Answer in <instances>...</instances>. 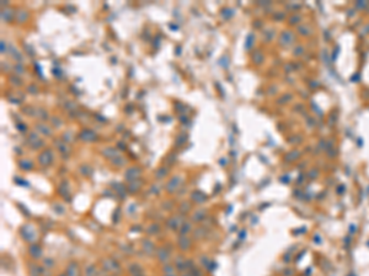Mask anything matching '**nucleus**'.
<instances>
[{
  "label": "nucleus",
  "mask_w": 369,
  "mask_h": 276,
  "mask_svg": "<svg viewBox=\"0 0 369 276\" xmlns=\"http://www.w3.org/2000/svg\"><path fill=\"white\" fill-rule=\"evenodd\" d=\"M29 253L33 259H39L42 257V248L38 244H31L29 248Z\"/></svg>",
  "instance_id": "nucleus-6"
},
{
  "label": "nucleus",
  "mask_w": 369,
  "mask_h": 276,
  "mask_svg": "<svg viewBox=\"0 0 369 276\" xmlns=\"http://www.w3.org/2000/svg\"><path fill=\"white\" fill-rule=\"evenodd\" d=\"M192 230V225L190 222H184V223H182V226H181V228H180V234L181 236H186L190 231Z\"/></svg>",
  "instance_id": "nucleus-16"
},
{
  "label": "nucleus",
  "mask_w": 369,
  "mask_h": 276,
  "mask_svg": "<svg viewBox=\"0 0 369 276\" xmlns=\"http://www.w3.org/2000/svg\"><path fill=\"white\" fill-rule=\"evenodd\" d=\"M43 272V269H41L38 265H30V274L31 276H41Z\"/></svg>",
  "instance_id": "nucleus-17"
},
{
  "label": "nucleus",
  "mask_w": 369,
  "mask_h": 276,
  "mask_svg": "<svg viewBox=\"0 0 369 276\" xmlns=\"http://www.w3.org/2000/svg\"><path fill=\"white\" fill-rule=\"evenodd\" d=\"M140 173H142V171H140L138 167H130V168H128V169L126 171L124 177H126V179L130 183V182H133V180H137V179L139 178Z\"/></svg>",
  "instance_id": "nucleus-3"
},
{
  "label": "nucleus",
  "mask_w": 369,
  "mask_h": 276,
  "mask_svg": "<svg viewBox=\"0 0 369 276\" xmlns=\"http://www.w3.org/2000/svg\"><path fill=\"white\" fill-rule=\"evenodd\" d=\"M180 182H181V177H178V176H175V177H172L169 182H167V184H166V190H167V193H175L177 189H178V185H180Z\"/></svg>",
  "instance_id": "nucleus-4"
},
{
  "label": "nucleus",
  "mask_w": 369,
  "mask_h": 276,
  "mask_svg": "<svg viewBox=\"0 0 369 276\" xmlns=\"http://www.w3.org/2000/svg\"><path fill=\"white\" fill-rule=\"evenodd\" d=\"M59 276H67V274H62V275H59Z\"/></svg>",
  "instance_id": "nucleus-26"
},
{
  "label": "nucleus",
  "mask_w": 369,
  "mask_h": 276,
  "mask_svg": "<svg viewBox=\"0 0 369 276\" xmlns=\"http://www.w3.org/2000/svg\"><path fill=\"white\" fill-rule=\"evenodd\" d=\"M164 271H165V274L166 275H171L174 272V266H171V265H166L165 268H164Z\"/></svg>",
  "instance_id": "nucleus-25"
},
{
  "label": "nucleus",
  "mask_w": 369,
  "mask_h": 276,
  "mask_svg": "<svg viewBox=\"0 0 369 276\" xmlns=\"http://www.w3.org/2000/svg\"><path fill=\"white\" fill-rule=\"evenodd\" d=\"M19 166H20V168L23 169V171H31V169L33 168L32 161H30V160H27V159L21 160V161L19 162Z\"/></svg>",
  "instance_id": "nucleus-13"
},
{
  "label": "nucleus",
  "mask_w": 369,
  "mask_h": 276,
  "mask_svg": "<svg viewBox=\"0 0 369 276\" xmlns=\"http://www.w3.org/2000/svg\"><path fill=\"white\" fill-rule=\"evenodd\" d=\"M43 265H44V268H47V269H52L54 266V260L52 259V258H44L43 259Z\"/></svg>",
  "instance_id": "nucleus-19"
},
{
  "label": "nucleus",
  "mask_w": 369,
  "mask_h": 276,
  "mask_svg": "<svg viewBox=\"0 0 369 276\" xmlns=\"http://www.w3.org/2000/svg\"><path fill=\"white\" fill-rule=\"evenodd\" d=\"M67 276H80V269H79V265L76 263H70L67 268Z\"/></svg>",
  "instance_id": "nucleus-7"
},
{
  "label": "nucleus",
  "mask_w": 369,
  "mask_h": 276,
  "mask_svg": "<svg viewBox=\"0 0 369 276\" xmlns=\"http://www.w3.org/2000/svg\"><path fill=\"white\" fill-rule=\"evenodd\" d=\"M190 210H191V204H190V203H183V204L180 205V211H181L182 214L188 212Z\"/></svg>",
  "instance_id": "nucleus-20"
},
{
  "label": "nucleus",
  "mask_w": 369,
  "mask_h": 276,
  "mask_svg": "<svg viewBox=\"0 0 369 276\" xmlns=\"http://www.w3.org/2000/svg\"><path fill=\"white\" fill-rule=\"evenodd\" d=\"M112 162H113L116 166H118V167L122 166V165H124V160L122 159V157H116V159H113Z\"/></svg>",
  "instance_id": "nucleus-24"
},
{
  "label": "nucleus",
  "mask_w": 369,
  "mask_h": 276,
  "mask_svg": "<svg viewBox=\"0 0 369 276\" xmlns=\"http://www.w3.org/2000/svg\"><path fill=\"white\" fill-rule=\"evenodd\" d=\"M95 274H96V269L94 265H89L85 269V276H94Z\"/></svg>",
  "instance_id": "nucleus-21"
},
{
  "label": "nucleus",
  "mask_w": 369,
  "mask_h": 276,
  "mask_svg": "<svg viewBox=\"0 0 369 276\" xmlns=\"http://www.w3.org/2000/svg\"><path fill=\"white\" fill-rule=\"evenodd\" d=\"M191 200L197 203V204H201V203H204L207 200V195L200 190H194L192 194H191Z\"/></svg>",
  "instance_id": "nucleus-5"
},
{
  "label": "nucleus",
  "mask_w": 369,
  "mask_h": 276,
  "mask_svg": "<svg viewBox=\"0 0 369 276\" xmlns=\"http://www.w3.org/2000/svg\"><path fill=\"white\" fill-rule=\"evenodd\" d=\"M157 258H159L160 261L166 263L170 259V252L167 251L166 248H160L159 251H157Z\"/></svg>",
  "instance_id": "nucleus-11"
},
{
  "label": "nucleus",
  "mask_w": 369,
  "mask_h": 276,
  "mask_svg": "<svg viewBox=\"0 0 369 276\" xmlns=\"http://www.w3.org/2000/svg\"><path fill=\"white\" fill-rule=\"evenodd\" d=\"M167 173H169V168L167 167H161V168H159L156 171L155 178L156 179H163V178H165L167 176Z\"/></svg>",
  "instance_id": "nucleus-15"
},
{
  "label": "nucleus",
  "mask_w": 369,
  "mask_h": 276,
  "mask_svg": "<svg viewBox=\"0 0 369 276\" xmlns=\"http://www.w3.org/2000/svg\"><path fill=\"white\" fill-rule=\"evenodd\" d=\"M204 216H206V210L200 209V210H197V211L192 215V220L194 222H200V221H202L204 218Z\"/></svg>",
  "instance_id": "nucleus-14"
},
{
  "label": "nucleus",
  "mask_w": 369,
  "mask_h": 276,
  "mask_svg": "<svg viewBox=\"0 0 369 276\" xmlns=\"http://www.w3.org/2000/svg\"><path fill=\"white\" fill-rule=\"evenodd\" d=\"M103 155L106 156V157H108V159H113L114 156H117V152L114 151V149H111V147H108L106 151H103Z\"/></svg>",
  "instance_id": "nucleus-22"
},
{
  "label": "nucleus",
  "mask_w": 369,
  "mask_h": 276,
  "mask_svg": "<svg viewBox=\"0 0 369 276\" xmlns=\"http://www.w3.org/2000/svg\"><path fill=\"white\" fill-rule=\"evenodd\" d=\"M140 185H142V182L139 180V179H137V180H133V182H130L129 183V185H128V190H129V193H137L139 189H140Z\"/></svg>",
  "instance_id": "nucleus-12"
},
{
  "label": "nucleus",
  "mask_w": 369,
  "mask_h": 276,
  "mask_svg": "<svg viewBox=\"0 0 369 276\" xmlns=\"http://www.w3.org/2000/svg\"><path fill=\"white\" fill-rule=\"evenodd\" d=\"M153 243H150L149 241H144V245H143V248L145 249V251L148 252V253H151L153 252Z\"/></svg>",
  "instance_id": "nucleus-23"
},
{
  "label": "nucleus",
  "mask_w": 369,
  "mask_h": 276,
  "mask_svg": "<svg viewBox=\"0 0 369 276\" xmlns=\"http://www.w3.org/2000/svg\"><path fill=\"white\" fill-rule=\"evenodd\" d=\"M81 138H83V140H85V141H92V140H95V134L94 133H91V131H84L83 133V135H81Z\"/></svg>",
  "instance_id": "nucleus-18"
},
{
  "label": "nucleus",
  "mask_w": 369,
  "mask_h": 276,
  "mask_svg": "<svg viewBox=\"0 0 369 276\" xmlns=\"http://www.w3.org/2000/svg\"><path fill=\"white\" fill-rule=\"evenodd\" d=\"M21 234H22V238L27 242H35L37 236H36V232H35V228L30 225H25L22 226L21 228Z\"/></svg>",
  "instance_id": "nucleus-1"
},
{
  "label": "nucleus",
  "mask_w": 369,
  "mask_h": 276,
  "mask_svg": "<svg viewBox=\"0 0 369 276\" xmlns=\"http://www.w3.org/2000/svg\"><path fill=\"white\" fill-rule=\"evenodd\" d=\"M105 269L110 270V271H120V266H118V264L112 259L105 260Z\"/></svg>",
  "instance_id": "nucleus-10"
},
{
  "label": "nucleus",
  "mask_w": 369,
  "mask_h": 276,
  "mask_svg": "<svg viewBox=\"0 0 369 276\" xmlns=\"http://www.w3.org/2000/svg\"><path fill=\"white\" fill-rule=\"evenodd\" d=\"M178 247L182 251H188L190 247H191V239L186 236H181L178 238Z\"/></svg>",
  "instance_id": "nucleus-8"
},
{
  "label": "nucleus",
  "mask_w": 369,
  "mask_h": 276,
  "mask_svg": "<svg viewBox=\"0 0 369 276\" xmlns=\"http://www.w3.org/2000/svg\"><path fill=\"white\" fill-rule=\"evenodd\" d=\"M38 162H39V165L43 166V167H47V166L52 165V162H53V153H52V151L50 150H44L43 152L39 153Z\"/></svg>",
  "instance_id": "nucleus-2"
},
{
  "label": "nucleus",
  "mask_w": 369,
  "mask_h": 276,
  "mask_svg": "<svg viewBox=\"0 0 369 276\" xmlns=\"http://www.w3.org/2000/svg\"><path fill=\"white\" fill-rule=\"evenodd\" d=\"M181 226H182V225H181L180 216H174V217H171V218L167 221V227H169V228L177 230V228H180Z\"/></svg>",
  "instance_id": "nucleus-9"
},
{
  "label": "nucleus",
  "mask_w": 369,
  "mask_h": 276,
  "mask_svg": "<svg viewBox=\"0 0 369 276\" xmlns=\"http://www.w3.org/2000/svg\"><path fill=\"white\" fill-rule=\"evenodd\" d=\"M165 276H175V275H172V274H171V275H165Z\"/></svg>",
  "instance_id": "nucleus-27"
}]
</instances>
